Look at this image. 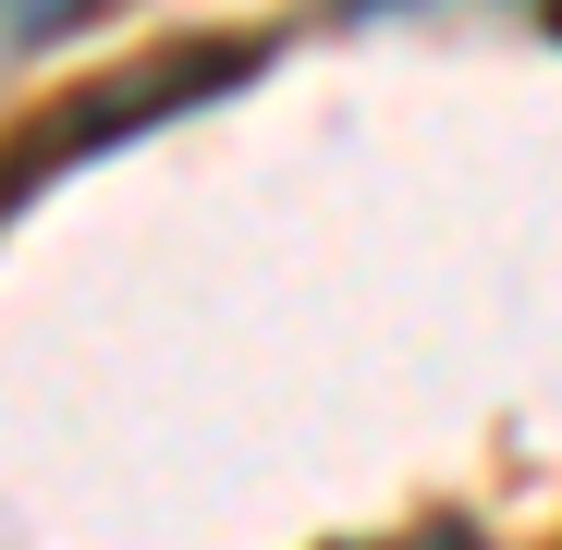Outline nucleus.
Instances as JSON below:
<instances>
[{"instance_id":"obj_1","label":"nucleus","mask_w":562,"mask_h":550,"mask_svg":"<svg viewBox=\"0 0 562 550\" xmlns=\"http://www.w3.org/2000/svg\"><path fill=\"white\" fill-rule=\"evenodd\" d=\"M257 61H269L257 37H209V49L135 61V74H111V86H86V99L37 111V123L13 135V159H0V221H13V209H37L61 171L111 159L123 135H147V123H171V111H209V99H233V86H257Z\"/></svg>"},{"instance_id":"obj_2","label":"nucleus","mask_w":562,"mask_h":550,"mask_svg":"<svg viewBox=\"0 0 562 550\" xmlns=\"http://www.w3.org/2000/svg\"><path fill=\"white\" fill-rule=\"evenodd\" d=\"M99 13H123V0H0V74L25 49H49V37H86Z\"/></svg>"},{"instance_id":"obj_3","label":"nucleus","mask_w":562,"mask_h":550,"mask_svg":"<svg viewBox=\"0 0 562 550\" xmlns=\"http://www.w3.org/2000/svg\"><path fill=\"white\" fill-rule=\"evenodd\" d=\"M538 13H550V37H562V0H538Z\"/></svg>"}]
</instances>
